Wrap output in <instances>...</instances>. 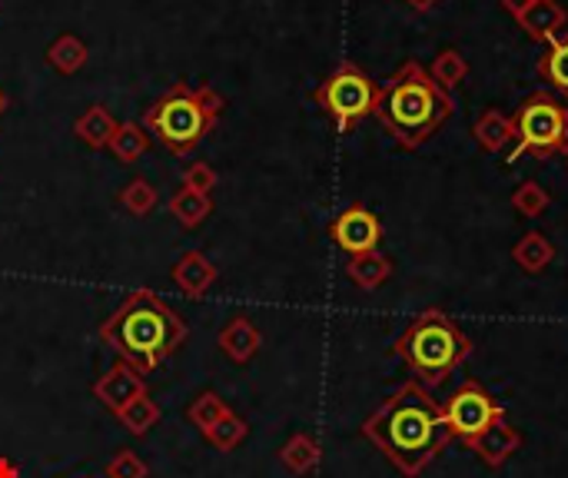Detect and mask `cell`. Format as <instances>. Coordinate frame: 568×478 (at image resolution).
Returning a JSON list of instances; mask_svg holds the SVG:
<instances>
[{
    "label": "cell",
    "mask_w": 568,
    "mask_h": 478,
    "mask_svg": "<svg viewBox=\"0 0 568 478\" xmlns=\"http://www.w3.org/2000/svg\"><path fill=\"white\" fill-rule=\"evenodd\" d=\"M363 435L405 475L416 478L449 445L442 429V409L433 392L410 379L363 422Z\"/></svg>",
    "instance_id": "obj_1"
},
{
    "label": "cell",
    "mask_w": 568,
    "mask_h": 478,
    "mask_svg": "<svg viewBox=\"0 0 568 478\" xmlns=\"http://www.w3.org/2000/svg\"><path fill=\"white\" fill-rule=\"evenodd\" d=\"M187 336V323L153 289H133L100 326V339L143 375L167 362Z\"/></svg>",
    "instance_id": "obj_2"
},
{
    "label": "cell",
    "mask_w": 568,
    "mask_h": 478,
    "mask_svg": "<svg viewBox=\"0 0 568 478\" xmlns=\"http://www.w3.org/2000/svg\"><path fill=\"white\" fill-rule=\"evenodd\" d=\"M452 110H455L452 94H446L436 84L419 60H405L379 87L372 117L386 127V133H392L399 146L419 150L446 127Z\"/></svg>",
    "instance_id": "obj_3"
},
{
    "label": "cell",
    "mask_w": 568,
    "mask_h": 478,
    "mask_svg": "<svg viewBox=\"0 0 568 478\" xmlns=\"http://www.w3.org/2000/svg\"><path fill=\"white\" fill-rule=\"evenodd\" d=\"M395 359L410 366L413 379L423 382L426 389L442 385L469 356H472V339L455 326V319L442 309H423L402 336L389 349Z\"/></svg>",
    "instance_id": "obj_4"
},
{
    "label": "cell",
    "mask_w": 568,
    "mask_h": 478,
    "mask_svg": "<svg viewBox=\"0 0 568 478\" xmlns=\"http://www.w3.org/2000/svg\"><path fill=\"white\" fill-rule=\"evenodd\" d=\"M223 107H226L223 97L210 84L200 87L174 84L143 113V130L159 146H167L174 156H187L203 143L206 133L216 130Z\"/></svg>",
    "instance_id": "obj_5"
},
{
    "label": "cell",
    "mask_w": 568,
    "mask_h": 478,
    "mask_svg": "<svg viewBox=\"0 0 568 478\" xmlns=\"http://www.w3.org/2000/svg\"><path fill=\"white\" fill-rule=\"evenodd\" d=\"M512 127H516V140L506 164H516L522 153H532L539 159H548L558 153L568 156V107L555 100L552 94L545 91L529 94L519 104Z\"/></svg>",
    "instance_id": "obj_6"
},
{
    "label": "cell",
    "mask_w": 568,
    "mask_h": 478,
    "mask_svg": "<svg viewBox=\"0 0 568 478\" xmlns=\"http://www.w3.org/2000/svg\"><path fill=\"white\" fill-rule=\"evenodd\" d=\"M316 107L333 117L340 133H350L359 120L376 113V100H379V84L376 80L356 67L353 60H343L312 94Z\"/></svg>",
    "instance_id": "obj_7"
},
{
    "label": "cell",
    "mask_w": 568,
    "mask_h": 478,
    "mask_svg": "<svg viewBox=\"0 0 568 478\" xmlns=\"http://www.w3.org/2000/svg\"><path fill=\"white\" fill-rule=\"evenodd\" d=\"M439 409H442V429H446L449 442L452 439L469 442L478 432L489 429L496 419L506 416V409L475 379H465L446 403H439Z\"/></svg>",
    "instance_id": "obj_8"
},
{
    "label": "cell",
    "mask_w": 568,
    "mask_h": 478,
    "mask_svg": "<svg viewBox=\"0 0 568 478\" xmlns=\"http://www.w3.org/2000/svg\"><path fill=\"white\" fill-rule=\"evenodd\" d=\"M330 239L350 256L359 253H372L379 250V239H382V223L376 219V213H369L363 203L346 206L333 223H330Z\"/></svg>",
    "instance_id": "obj_9"
},
{
    "label": "cell",
    "mask_w": 568,
    "mask_h": 478,
    "mask_svg": "<svg viewBox=\"0 0 568 478\" xmlns=\"http://www.w3.org/2000/svg\"><path fill=\"white\" fill-rule=\"evenodd\" d=\"M94 395L100 398V406H107L114 416L123 413L130 403H137L140 395H146V375L137 372L130 362H117L110 366L97 382H94Z\"/></svg>",
    "instance_id": "obj_10"
},
{
    "label": "cell",
    "mask_w": 568,
    "mask_h": 478,
    "mask_svg": "<svg viewBox=\"0 0 568 478\" xmlns=\"http://www.w3.org/2000/svg\"><path fill=\"white\" fill-rule=\"evenodd\" d=\"M475 455H478V462L482 465H489V468H502L519 449H522V432L502 416V419H496L489 429L485 432H478L475 439H469L465 442Z\"/></svg>",
    "instance_id": "obj_11"
},
{
    "label": "cell",
    "mask_w": 568,
    "mask_h": 478,
    "mask_svg": "<svg viewBox=\"0 0 568 478\" xmlns=\"http://www.w3.org/2000/svg\"><path fill=\"white\" fill-rule=\"evenodd\" d=\"M216 346H220V352H223L229 362L247 366V362L257 359V352H260V346H263V336H260V330L253 326V319H247V315H233L229 323L220 330Z\"/></svg>",
    "instance_id": "obj_12"
},
{
    "label": "cell",
    "mask_w": 568,
    "mask_h": 478,
    "mask_svg": "<svg viewBox=\"0 0 568 478\" xmlns=\"http://www.w3.org/2000/svg\"><path fill=\"white\" fill-rule=\"evenodd\" d=\"M516 24L539 44H548L555 40L558 34H565V24H568V14L558 0H532V4L516 17Z\"/></svg>",
    "instance_id": "obj_13"
},
{
    "label": "cell",
    "mask_w": 568,
    "mask_h": 478,
    "mask_svg": "<svg viewBox=\"0 0 568 478\" xmlns=\"http://www.w3.org/2000/svg\"><path fill=\"white\" fill-rule=\"evenodd\" d=\"M220 279V270L206 260V253L193 250V253H184L180 263L174 266V283L190 296V299H200L213 289V283Z\"/></svg>",
    "instance_id": "obj_14"
},
{
    "label": "cell",
    "mask_w": 568,
    "mask_h": 478,
    "mask_svg": "<svg viewBox=\"0 0 568 478\" xmlns=\"http://www.w3.org/2000/svg\"><path fill=\"white\" fill-rule=\"evenodd\" d=\"M472 136L475 143L485 150V153H502L512 140H516V127H512V117L489 107V110H482L478 120L472 123Z\"/></svg>",
    "instance_id": "obj_15"
},
{
    "label": "cell",
    "mask_w": 568,
    "mask_h": 478,
    "mask_svg": "<svg viewBox=\"0 0 568 478\" xmlns=\"http://www.w3.org/2000/svg\"><path fill=\"white\" fill-rule=\"evenodd\" d=\"M117 127H120L117 117L104 104H94V107H87L84 113L76 117L73 133H76V140H84L91 150H107L114 133H117Z\"/></svg>",
    "instance_id": "obj_16"
},
{
    "label": "cell",
    "mask_w": 568,
    "mask_h": 478,
    "mask_svg": "<svg viewBox=\"0 0 568 478\" xmlns=\"http://www.w3.org/2000/svg\"><path fill=\"white\" fill-rule=\"evenodd\" d=\"M512 260H516V266L522 270V273H529V276H539V273H545L548 266H552V260H555V243L545 236V232H539V229H529L519 243L512 247Z\"/></svg>",
    "instance_id": "obj_17"
},
{
    "label": "cell",
    "mask_w": 568,
    "mask_h": 478,
    "mask_svg": "<svg viewBox=\"0 0 568 478\" xmlns=\"http://www.w3.org/2000/svg\"><path fill=\"white\" fill-rule=\"evenodd\" d=\"M346 276H350L359 289L372 292V289H379V286L392 276V263H389V256H382L379 250L359 253V256H350Z\"/></svg>",
    "instance_id": "obj_18"
},
{
    "label": "cell",
    "mask_w": 568,
    "mask_h": 478,
    "mask_svg": "<svg viewBox=\"0 0 568 478\" xmlns=\"http://www.w3.org/2000/svg\"><path fill=\"white\" fill-rule=\"evenodd\" d=\"M280 462L286 471L293 475H309L319 462H322V449L309 432H296L283 449H280Z\"/></svg>",
    "instance_id": "obj_19"
},
{
    "label": "cell",
    "mask_w": 568,
    "mask_h": 478,
    "mask_svg": "<svg viewBox=\"0 0 568 478\" xmlns=\"http://www.w3.org/2000/svg\"><path fill=\"white\" fill-rule=\"evenodd\" d=\"M539 76L568 97V31L545 44V53L539 60Z\"/></svg>",
    "instance_id": "obj_20"
},
{
    "label": "cell",
    "mask_w": 568,
    "mask_h": 478,
    "mask_svg": "<svg viewBox=\"0 0 568 478\" xmlns=\"http://www.w3.org/2000/svg\"><path fill=\"white\" fill-rule=\"evenodd\" d=\"M107 150L114 153L117 164L130 167V164H137V159H140L146 150H150V133L143 130V123L127 120V123H120V127H117V133H114V140H110V146H107Z\"/></svg>",
    "instance_id": "obj_21"
},
{
    "label": "cell",
    "mask_w": 568,
    "mask_h": 478,
    "mask_svg": "<svg viewBox=\"0 0 568 478\" xmlns=\"http://www.w3.org/2000/svg\"><path fill=\"white\" fill-rule=\"evenodd\" d=\"M170 213H174V219H177L184 229H197L200 223L210 219V213H213V196H203V193H193V190L180 187V190L170 196Z\"/></svg>",
    "instance_id": "obj_22"
},
{
    "label": "cell",
    "mask_w": 568,
    "mask_h": 478,
    "mask_svg": "<svg viewBox=\"0 0 568 478\" xmlns=\"http://www.w3.org/2000/svg\"><path fill=\"white\" fill-rule=\"evenodd\" d=\"M87 57H91V50H87V44L80 40L76 34H60V37L47 47V63H50L57 73H67V76L84 67Z\"/></svg>",
    "instance_id": "obj_23"
},
{
    "label": "cell",
    "mask_w": 568,
    "mask_h": 478,
    "mask_svg": "<svg viewBox=\"0 0 568 478\" xmlns=\"http://www.w3.org/2000/svg\"><path fill=\"white\" fill-rule=\"evenodd\" d=\"M247 435H250L247 419L236 416L233 409H229L216 426H210V429L203 432V439H206L216 452H233V449H239L242 442H247Z\"/></svg>",
    "instance_id": "obj_24"
},
{
    "label": "cell",
    "mask_w": 568,
    "mask_h": 478,
    "mask_svg": "<svg viewBox=\"0 0 568 478\" xmlns=\"http://www.w3.org/2000/svg\"><path fill=\"white\" fill-rule=\"evenodd\" d=\"M429 76L436 80V84L449 94V91H455L459 84H465V76H469V60L459 53V50H442V53H436V60H433V67H429Z\"/></svg>",
    "instance_id": "obj_25"
},
{
    "label": "cell",
    "mask_w": 568,
    "mask_h": 478,
    "mask_svg": "<svg viewBox=\"0 0 568 478\" xmlns=\"http://www.w3.org/2000/svg\"><path fill=\"white\" fill-rule=\"evenodd\" d=\"M117 203L130 213V216H150L153 210H156V203H159V193H156V187L150 183V180H143V177H133L123 190H120V196H117Z\"/></svg>",
    "instance_id": "obj_26"
},
{
    "label": "cell",
    "mask_w": 568,
    "mask_h": 478,
    "mask_svg": "<svg viewBox=\"0 0 568 478\" xmlns=\"http://www.w3.org/2000/svg\"><path fill=\"white\" fill-rule=\"evenodd\" d=\"M117 419H120V426L130 432V435H146L156 422H159V406L150 398V392L146 395H140L137 403H130L123 413H117Z\"/></svg>",
    "instance_id": "obj_27"
},
{
    "label": "cell",
    "mask_w": 568,
    "mask_h": 478,
    "mask_svg": "<svg viewBox=\"0 0 568 478\" xmlns=\"http://www.w3.org/2000/svg\"><path fill=\"white\" fill-rule=\"evenodd\" d=\"M226 413H229V406H226L223 395H216V392H200V395L193 398V403H190V409H187V419H190L200 432H206V429L216 426Z\"/></svg>",
    "instance_id": "obj_28"
},
{
    "label": "cell",
    "mask_w": 568,
    "mask_h": 478,
    "mask_svg": "<svg viewBox=\"0 0 568 478\" xmlns=\"http://www.w3.org/2000/svg\"><path fill=\"white\" fill-rule=\"evenodd\" d=\"M548 203H552L548 190H545L542 183H535V180L519 183V190L512 193V210H516L519 216H525V219H539V216L548 210Z\"/></svg>",
    "instance_id": "obj_29"
},
{
    "label": "cell",
    "mask_w": 568,
    "mask_h": 478,
    "mask_svg": "<svg viewBox=\"0 0 568 478\" xmlns=\"http://www.w3.org/2000/svg\"><path fill=\"white\" fill-rule=\"evenodd\" d=\"M150 475V465L130 452V449H120L110 462H107V478H146Z\"/></svg>",
    "instance_id": "obj_30"
},
{
    "label": "cell",
    "mask_w": 568,
    "mask_h": 478,
    "mask_svg": "<svg viewBox=\"0 0 568 478\" xmlns=\"http://www.w3.org/2000/svg\"><path fill=\"white\" fill-rule=\"evenodd\" d=\"M184 187L193 190V193L210 196L213 187H216V170H213L210 164H190V167L184 170Z\"/></svg>",
    "instance_id": "obj_31"
},
{
    "label": "cell",
    "mask_w": 568,
    "mask_h": 478,
    "mask_svg": "<svg viewBox=\"0 0 568 478\" xmlns=\"http://www.w3.org/2000/svg\"><path fill=\"white\" fill-rule=\"evenodd\" d=\"M0 478H21V468L4 455H0Z\"/></svg>",
    "instance_id": "obj_32"
},
{
    "label": "cell",
    "mask_w": 568,
    "mask_h": 478,
    "mask_svg": "<svg viewBox=\"0 0 568 478\" xmlns=\"http://www.w3.org/2000/svg\"><path fill=\"white\" fill-rule=\"evenodd\" d=\"M529 4H532V0H502V8H506V11H509L512 17H519V14H522V11H525Z\"/></svg>",
    "instance_id": "obj_33"
},
{
    "label": "cell",
    "mask_w": 568,
    "mask_h": 478,
    "mask_svg": "<svg viewBox=\"0 0 568 478\" xmlns=\"http://www.w3.org/2000/svg\"><path fill=\"white\" fill-rule=\"evenodd\" d=\"M410 4H413L416 11H433V8L439 4V0H410Z\"/></svg>",
    "instance_id": "obj_34"
},
{
    "label": "cell",
    "mask_w": 568,
    "mask_h": 478,
    "mask_svg": "<svg viewBox=\"0 0 568 478\" xmlns=\"http://www.w3.org/2000/svg\"><path fill=\"white\" fill-rule=\"evenodd\" d=\"M8 110V97H4V91H0V113Z\"/></svg>",
    "instance_id": "obj_35"
},
{
    "label": "cell",
    "mask_w": 568,
    "mask_h": 478,
    "mask_svg": "<svg viewBox=\"0 0 568 478\" xmlns=\"http://www.w3.org/2000/svg\"><path fill=\"white\" fill-rule=\"evenodd\" d=\"M565 159H568V156H565Z\"/></svg>",
    "instance_id": "obj_36"
}]
</instances>
